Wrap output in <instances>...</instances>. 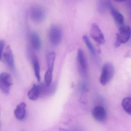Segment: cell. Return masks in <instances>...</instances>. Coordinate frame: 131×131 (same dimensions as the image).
Instances as JSON below:
<instances>
[{
    "mask_svg": "<svg viewBox=\"0 0 131 131\" xmlns=\"http://www.w3.org/2000/svg\"><path fill=\"white\" fill-rule=\"evenodd\" d=\"M114 1L118 3H122L125 1L126 0H114Z\"/></svg>",
    "mask_w": 131,
    "mask_h": 131,
    "instance_id": "cell-21",
    "label": "cell"
},
{
    "mask_svg": "<svg viewBox=\"0 0 131 131\" xmlns=\"http://www.w3.org/2000/svg\"><path fill=\"white\" fill-rule=\"evenodd\" d=\"M131 37V29L128 26H121L118 32L116 34V40L115 43V46L119 47L121 44L127 42Z\"/></svg>",
    "mask_w": 131,
    "mask_h": 131,
    "instance_id": "cell-2",
    "label": "cell"
},
{
    "mask_svg": "<svg viewBox=\"0 0 131 131\" xmlns=\"http://www.w3.org/2000/svg\"><path fill=\"white\" fill-rule=\"evenodd\" d=\"M5 43L3 40H0V54H1V60L2 59L3 53L4 52L5 48Z\"/></svg>",
    "mask_w": 131,
    "mask_h": 131,
    "instance_id": "cell-20",
    "label": "cell"
},
{
    "mask_svg": "<svg viewBox=\"0 0 131 131\" xmlns=\"http://www.w3.org/2000/svg\"><path fill=\"white\" fill-rule=\"evenodd\" d=\"M30 40L32 48L39 51L42 47V42L39 35L36 31H32L30 34Z\"/></svg>",
    "mask_w": 131,
    "mask_h": 131,
    "instance_id": "cell-9",
    "label": "cell"
},
{
    "mask_svg": "<svg viewBox=\"0 0 131 131\" xmlns=\"http://www.w3.org/2000/svg\"><path fill=\"white\" fill-rule=\"evenodd\" d=\"M63 37L62 31L57 25H52L49 31L50 42L53 46H58L61 43Z\"/></svg>",
    "mask_w": 131,
    "mask_h": 131,
    "instance_id": "cell-4",
    "label": "cell"
},
{
    "mask_svg": "<svg viewBox=\"0 0 131 131\" xmlns=\"http://www.w3.org/2000/svg\"><path fill=\"white\" fill-rule=\"evenodd\" d=\"M33 64L34 69V73L36 78L39 82L40 80V69L39 64L37 58L36 56L33 57Z\"/></svg>",
    "mask_w": 131,
    "mask_h": 131,
    "instance_id": "cell-16",
    "label": "cell"
},
{
    "mask_svg": "<svg viewBox=\"0 0 131 131\" xmlns=\"http://www.w3.org/2000/svg\"><path fill=\"white\" fill-rule=\"evenodd\" d=\"M108 6L110 9V13L116 23L121 26L124 24V18L123 15L119 13L113 6L110 2H108Z\"/></svg>",
    "mask_w": 131,
    "mask_h": 131,
    "instance_id": "cell-8",
    "label": "cell"
},
{
    "mask_svg": "<svg viewBox=\"0 0 131 131\" xmlns=\"http://www.w3.org/2000/svg\"><path fill=\"white\" fill-rule=\"evenodd\" d=\"M92 116L96 121L103 122L105 121L107 117L106 111L104 107L101 106H96L93 110Z\"/></svg>",
    "mask_w": 131,
    "mask_h": 131,
    "instance_id": "cell-7",
    "label": "cell"
},
{
    "mask_svg": "<svg viewBox=\"0 0 131 131\" xmlns=\"http://www.w3.org/2000/svg\"><path fill=\"white\" fill-rule=\"evenodd\" d=\"M56 59V54L54 52H50L48 53L47 57V70L53 71L54 63Z\"/></svg>",
    "mask_w": 131,
    "mask_h": 131,
    "instance_id": "cell-15",
    "label": "cell"
},
{
    "mask_svg": "<svg viewBox=\"0 0 131 131\" xmlns=\"http://www.w3.org/2000/svg\"><path fill=\"white\" fill-rule=\"evenodd\" d=\"M115 74V68L112 63H106L103 67L100 79V82L102 85L108 84L113 79Z\"/></svg>",
    "mask_w": 131,
    "mask_h": 131,
    "instance_id": "cell-1",
    "label": "cell"
},
{
    "mask_svg": "<svg viewBox=\"0 0 131 131\" xmlns=\"http://www.w3.org/2000/svg\"><path fill=\"white\" fill-rule=\"evenodd\" d=\"M26 104L24 102L20 103L16 107L14 110L15 117L17 119L22 120L24 119L26 115Z\"/></svg>",
    "mask_w": 131,
    "mask_h": 131,
    "instance_id": "cell-12",
    "label": "cell"
},
{
    "mask_svg": "<svg viewBox=\"0 0 131 131\" xmlns=\"http://www.w3.org/2000/svg\"><path fill=\"white\" fill-rule=\"evenodd\" d=\"M13 84V80L10 74L3 73L0 75V88L2 92L6 94L9 93L10 86Z\"/></svg>",
    "mask_w": 131,
    "mask_h": 131,
    "instance_id": "cell-5",
    "label": "cell"
},
{
    "mask_svg": "<svg viewBox=\"0 0 131 131\" xmlns=\"http://www.w3.org/2000/svg\"><path fill=\"white\" fill-rule=\"evenodd\" d=\"M3 56L10 68L13 69L14 67V59L12 50L9 46L7 47L5 49L3 53Z\"/></svg>",
    "mask_w": 131,
    "mask_h": 131,
    "instance_id": "cell-11",
    "label": "cell"
},
{
    "mask_svg": "<svg viewBox=\"0 0 131 131\" xmlns=\"http://www.w3.org/2000/svg\"><path fill=\"white\" fill-rule=\"evenodd\" d=\"M83 40L90 52L93 55H95L96 53L95 49L89 37L87 36L84 35L83 37Z\"/></svg>",
    "mask_w": 131,
    "mask_h": 131,
    "instance_id": "cell-18",
    "label": "cell"
},
{
    "mask_svg": "<svg viewBox=\"0 0 131 131\" xmlns=\"http://www.w3.org/2000/svg\"><path fill=\"white\" fill-rule=\"evenodd\" d=\"M77 62L80 69L83 73H85L87 70V64L84 55V52L82 49H79L77 52Z\"/></svg>",
    "mask_w": 131,
    "mask_h": 131,
    "instance_id": "cell-10",
    "label": "cell"
},
{
    "mask_svg": "<svg viewBox=\"0 0 131 131\" xmlns=\"http://www.w3.org/2000/svg\"><path fill=\"white\" fill-rule=\"evenodd\" d=\"M90 35L93 39L100 45L104 44L105 43V39L103 33L96 24L93 23L91 26Z\"/></svg>",
    "mask_w": 131,
    "mask_h": 131,
    "instance_id": "cell-6",
    "label": "cell"
},
{
    "mask_svg": "<svg viewBox=\"0 0 131 131\" xmlns=\"http://www.w3.org/2000/svg\"><path fill=\"white\" fill-rule=\"evenodd\" d=\"M30 19L36 23H41L46 19V12L40 5H34L30 7L29 11Z\"/></svg>",
    "mask_w": 131,
    "mask_h": 131,
    "instance_id": "cell-3",
    "label": "cell"
},
{
    "mask_svg": "<svg viewBox=\"0 0 131 131\" xmlns=\"http://www.w3.org/2000/svg\"><path fill=\"white\" fill-rule=\"evenodd\" d=\"M52 75L53 71L47 70L44 76L45 84L46 85L49 86L51 85L52 79Z\"/></svg>",
    "mask_w": 131,
    "mask_h": 131,
    "instance_id": "cell-19",
    "label": "cell"
},
{
    "mask_svg": "<svg viewBox=\"0 0 131 131\" xmlns=\"http://www.w3.org/2000/svg\"><path fill=\"white\" fill-rule=\"evenodd\" d=\"M55 85H50L49 86H47L45 84H42L39 85L40 90V94L43 95H49L50 93L54 92L56 86Z\"/></svg>",
    "mask_w": 131,
    "mask_h": 131,
    "instance_id": "cell-14",
    "label": "cell"
},
{
    "mask_svg": "<svg viewBox=\"0 0 131 131\" xmlns=\"http://www.w3.org/2000/svg\"><path fill=\"white\" fill-rule=\"evenodd\" d=\"M122 106L124 111L131 115V97H126L123 100Z\"/></svg>",
    "mask_w": 131,
    "mask_h": 131,
    "instance_id": "cell-17",
    "label": "cell"
},
{
    "mask_svg": "<svg viewBox=\"0 0 131 131\" xmlns=\"http://www.w3.org/2000/svg\"><path fill=\"white\" fill-rule=\"evenodd\" d=\"M40 94V90L39 85L34 84L27 93L28 98L33 101L37 100Z\"/></svg>",
    "mask_w": 131,
    "mask_h": 131,
    "instance_id": "cell-13",
    "label": "cell"
}]
</instances>
